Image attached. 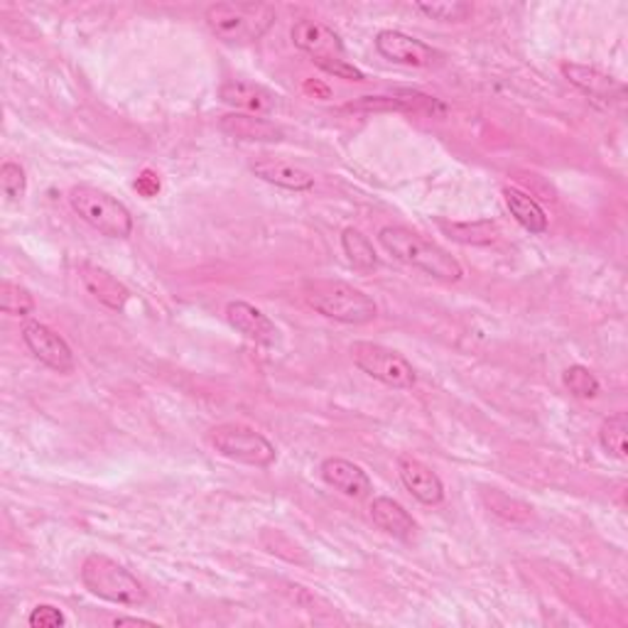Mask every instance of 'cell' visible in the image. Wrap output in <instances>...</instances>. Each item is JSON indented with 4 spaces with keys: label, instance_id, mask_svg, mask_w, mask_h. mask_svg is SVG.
<instances>
[{
    "label": "cell",
    "instance_id": "1",
    "mask_svg": "<svg viewBox=\"0 0 628 628\" xmlns=\"http://www.w3.org/2000/svg\"><path fill=\"white\" fill-rule=\"evenodd\" d=\"M378 243L386 249L392 258L410 265V268L422 270L432 278L445 282H459L464 278V268L449 251L442 249L435 241L425 239L406 226H383L378 231Z\"/></svg>",
    "mask_w": 628,
    "mask_h": 628
},
{
    "label": "cell",
    "instance_id": "2",
    "mask_svg": "<svg viewBox=\"0 0 628 628\" xmlns=\"http://www.w3.org/2000/svg\"><path fill=\"white\" fill-rule=\"evenodd\" d=\"M275 8L265 3H214L204 10V23L229 45L258 43L275 25Z\"/></svg>",
    "mask_w": 628,
    "mask_h": 628
},
{
    "label": "cell",
    "instance_id": "3",
    "mask_svg": "<svg viewBox=\"0 0 628 628\" xmlns=\"http://www.w3.org/2000/svg\"><path fill=\"white\" fill-rule=\"evenodd\" d=\"M310 307L322 317L341 324H369L378 317V304L353 285L339 280H314L307 285Z\"/></svg>",
    "mask_w": 628,
    "mask_h": 628
},
{
    "label": "cell",
    "instance_id": "4",
    "mask_svg": "<svg viewBox=\"0 0 628 628\" xmlns=\"http://www.w3.org/2000/svg\"><path fill=\"white\" fill-rule=\"evenodd\" d=\"M78 575H82V582L88 592L104 599L108 604L143 606L147 599L141 579H137L131 569H125L106 555H88L82 563Z\"/></svg>",
    "mask_w": 628,
    "mask_h": 628
},
{
    "label": "cell",
    "instance_id": "5",
    "mask_svg": "<svg viewBox=\"0 0 628 628\" xmlns=\"http://www.w3.org/2000/svg\"><path fill=\"white\" fill-rule=\"evenodd\" d=\"M290 35L294 47L310 55L312 62L327 74L347 78V82H363V72L349 62L347 47L329 25L319 23V20H298Z\"/></svg>",
    "mask_w": 628,
    "mask_h": 628
},
{
    "label": "cell",
    "instance_id": "6",
    "mask_svg": "<svg viewBox=\"0 0 628 628\" xmlns=\"http://www.w3.org/2000/svg\"><path fill=\"white\" fill-rule=\"evenodd\" d=\"M69 206L78 219L86 221L108 239H128L133 233V214L123 202L92 184H76L69 190Z\"/></svg>",
    "mask_w": 628,
    "mask_h": 628
},
{
    "label": "cell",
    "instance_id": "7",
    "mask_svg": "<svg viewBox=\"0 0 628 628\" xmlns=\"http://www.w3.org/2000/svg\"><path fill=\"white\" fill-rule=\"evenodd\" d=\"M209 442L221 457L239 461V464L245 467L268 469L275 464V459H278V451H275V445L268 437L253 427L235 425V422L216 425L209 432Z\"/></svg>",
    "mask_w": 628,
    "mask_h": 628
},
{
    "label": "cell",
    "instance_id": "8",
    "mask_svg": "<svg viewBox=\"0 0 628 628\" xmlns=\"http://www.w3.org/2000/svg\"><path fill=\"white\" fill-rule=\"evenodd\" d=\"M351 359L361 373H366V376L383 383V386L396 390L415 388L418 373L412 369V363L398 351L373 341H353Z\"/></svg>",
    "mask_w": 628,
    "mask_h": 628
},
{
    "label": "cell",
    "instance_id": "9",
    "mask_svg": "<svg viewBox=\"0 0 628 628\" xmlns=\"http://www.w3.org/2000/svg\"><path fill=\"white\" fill-rule=\"evenodd\" d=\"M23 341L29 349V353L39 361L45 363L47 369H52L57 373H72L76 361H74V351L69 343L59 337L55 329H49L43 322H27L23 327Z\"/></svg>",
    "mask_w": 628,
    "mask_h": 628
},
{
    "label": "cell",
    "instance_id": "10",
    "mask_svg": "<svg viewBox=\"0 0 628 628\" xmlns=\"http://www.w3.org/2000/svg\"><path fill=\"white\" fill-rule=\"evenodd\" d=\"M373 45H376V52L383 59H388V62L400 67L427 69L439 59L437 49H432L418 37L400 33V29H381L376 39H373Z\"/></svg>",
    "mask_w": 628,
    "mask_h": 628
},
{
    "label": "cell",
    "instance_id": "11",
    "mask_svg": "<svg viewBox=\"0 0 628 628\" xmlns=\"http://www.w3.org/2000/svg\"><path fill=\"white\" fill-rule=\"evenodd\" d=\"M559 72L567 78L569 84L579 88L587 98L599 104H621L626 96V86L614 78L612 74L602 72V69L589 67V64H577V62H565L559 67Z\"/></svg>",
    "mask_w": 628,
    "mask_h": 628
},
{
    "label": "cell",
    "instance_id": "12",
    "mask_svg": "<svg viewBox=\"0 0 628 628\" xmlns=\"http://www.w3.org/2000/svg\"><path fill=\"white\" fill-rule=\"evenodd\" d=\"M219 98L226 106H233L235 111L253 116H270L278 108V96L270 88L245 82V78H231V82L221 84Z\"/></svg>",
    "mask_w": 628,
    "mask_h": 628
},
{
    "label": "cell",
    "instance_id": "13",
    "mask_svg": "<svg viewBox=\"0 0 628 628\" xmlns=\"http://www.w3.org/2000/svg\"><path fill=\"white\" fill-rule=\"evenodd\" d=\"M398 476L412 498H418L425 506H439L445 500V484L427 464L408 455L398 457Z\"/></svg>",
    "mask_w": 628,
    "mask_h": 628
},
{
    "label": "cell",
    "instance_id": "14",
    "mask_svg": "<svg viewBox=\"0 0 628 628\" xmlns=\"http://www.w3.org/2000/svg\"><path fill=\"white\" fill-rule=\"evenodd\" d=\"M319 474L324 479V484H329L331 488H337L339 494L349 498H357V500L369 498L373 491L371 476L349 459H341V457L324 459L319 467Z\"/></svg>",
    "mask_w": 628,
    "mask_h": 628
},
{
    "label": "cell",
    "instance_id": "15",
    "mask_svg": "<svg viewBox=\"0 0 628 628\" xmlns=\"http://www.w3.org/2000/svg\"><path fill=\"white\" fill-rule=\"evenodd\" d=\"M78 278H82L88 294H94L108 310L123 312L125 304L131 302V292H128L125 285L116 280L106 268H98L94 263H82L78 265Z\"/></svg>",
    "mask_w": 628,
    "mask_h": 628
},
{
    "label": "cell",
    "instance_id": "16",
    "mask_svg": "<svg viewBox=\"0 0 628 628\" xmlns=\"http://www.w3.org/2000/svg\"><path fill=\"white\" fill-rule=\"evenodd\" d=\"M226 322L231 324L235 331H241L245 339L258 343H273L278 339V327L270 322L268 314H263L251 302L233 300L226 304Z\"/></svg>",
    "mask_w": 628,
    "mask_h": 628
},
{
    "label": "cell",
    "instance_id": "17",
    "mask_svg": "<svg viewBox=\"0 0 628 628\" xmlns=\"http://www.w3.org/2000/svg\"><path fill=\"white\" fill-rule=\"evenodd\" d=\"M221 133H226L233 141L243 143H280L285 133L280 125H275L273 121L263 116L253 113H229L219 121Z\"/></svg>",
    "mask_w": 628,
    "mask_h": 628
},
{
    "label": "cell",
    "instance_id": "18",
    "mask_svg": "<svg viewBox=\"0 0 628 628\" xmlns=\"http://www.w3.org/2000/svg\"><path fill=\"white\" fill-rule=\"evenodd\" d=\"M371 520L376 523L383 533L396 538V540H412L418 533V523L412 518L406 506H400L398 500H392L388 496L373 498L371 504Z\"/></svg>",
    "mask_w": 628,
    "mask_h": 628
},
{
    "label": "cell",
    "instance_id": "19",
    "mask_svg": "<svg viewBox=\"0 0 628 628\" xmlns=\"http://www.w3.org/2000/svg\"><path fill=\"white\" fill-rule=\"evenodd\" d=\"M251 172L258 177V180L280 186V190L288 192L314 190V177L307 170H302V167L285 160H255L251 165Z\"/></svg>",
    "mask_w": 628,
    "mask_h": 628
},
{
    "label": "cell",
    "instance_id": "20",
    "mask_svg": "<svg viewBox=\"0 0 628 628\" xmlns=\"http://www.w3.org/2000/svg\"><path fill=\"white\" fill-rule=\"evenodd\" d=\"M357 111H415V113H435L442 106L432 96L418 92H402L392 96H363L361 101L349 104Z\"/></svg>",
    "mask_w": 628,
    "mask_h": 628
},
{
    "label": "cell",
    "instance_id": "21",
    "mask_svg": "<svg viewBox=\"0 0 628 628\" xmlns=\"http://www.w3.org/2000/svg\"><path fill=\"white\" fill-rule=\"evenodd\" d=\"M504 202L508 206L510 216H514V219L523 226L526 231L530 233L547 231V216L543 212V206H540L533 196L526 194L523 190H518V186H506Z\"/></svg>",
    "mask_w": 628,
    "mask_h": 628
},
{
    "label": "cell",
    "instance_id": "22",
    "mask_svg": "<svg viewBox=\"0 0 628 628\" xmlns=\"http://www.w3.org/2000/svg\"><path fill=\"white\" fill-rule=\"evenodd\" d=\"M341 249H343V255L349 258L353 270H359V273L378 270L381 261L376 255V249H373L369 235H363L359 229H353V226L341 231Z\"/></svg>",
    "mask_w": 628,
    "mask_h": 628
},
{
    "label": "cell",
    "instance_id": "23",
    "mask_svg": "<svg viewBox=\"0 0 628 628\" xmlns=\"http://www.w3.org/2000/svg\"><path fill=\"white\" fill-rule=\"evenodd\" d=\"M439 229L447 233V239L464 245H491L498 241V226L494 221H474V224L439 221Z\"/></svg>",
    "mask_w": 628,
    "mask_h": 628
},
{
    "label": "cell",
    "instance_id": "24",
    "mask_svg": "<svg viewBox=\"0 0 628 628\" xmlns=\"http://www.w3.org/2000/svg\"><path fill=\"white\" fill-rule=\"evenodd\" d=\"M599 445L604 447L606 455H612L616 459L628 457V418L626 412H614L608 415L602 427H599Z\"/></svg>",
    "mask_w": 628,
    "mask_h": 628
},
{
    "label": "cell",
    "instance_id": "25",
    "mask_svg": "<svg viewBox=\"0 0 628 628\" xmlns=\"http://www.w3.org/2000/svg\"><path fill=\"white\" fill-rule=\"evenodd\" d=\"M0 310L13 314V317H27V314L35 312V298L23 285L3 280V285H0Z\"/></svg>",
    "mask_w": 628,
    "mask_h": 628
},
{
    "label": "cell",
    "instance_id": "26",
    "mask_svg": "<svg viewBox=\"0 0 628 628\" xmlns=\"http://www.w3.org/2000/svg\"><path fill=\"white\" fill-rule=\"evenodd\" d=\"M563 383H565V388L579 400H592L599 396V390H602L594 373L587 366H579V363H575V366H569L563 373Z\"/></svg>",
    "mask_w": 628,
    "mask_h": 628
},
{
    "label": "cell",
    "instance_id": "27",
    "mask_svg": "<svg viewBox=\"0 0 628 628\" xmlns=\"http://www.w3.org/2000/svg\"><path fill=\"white\" fill-rule=\"evenodd\" d=\"M415 10L432 20H442V23H461V20L474 15V5L459 3V0H455V3H418Z\"/></svg>",
    "mask_w": 628,
    "mask_h": 628
},
{
    "label": "cell",
    "instance_id": "28",
    "mask_svg": "<svg viewBox=\"0 0 628 628\" xmlns=\"http://www.w3.org/2000/svg\"><path fill=\"white\" fill-rule=\"evenodd\" d=\"M0 190L10 202L23 200L27 192V177L23 167L17 162H3V167H0Z\"/></svg>",
    "mask_w": 628,
    "mask_h": 628
},
{
    "label": "cell",
    "instance_id": "29",
    "mask_svg": "<svg viewBox=\"0 0 628 628\" xmlns=\"http://www.w3.org/2000/svg\"><path fill=\"white\" fill-rule=\"evenodd\" d=\"M27 624L33 628H62L67 624L64 614L52 604H39L27 616Z\"/></svg>",
    "mask_w": 628,
    "mask_h": 628
},
{
    "label": "cell",
    "instance_id": "30",
    "mask_svg": "<svg viewBox=\"0 0 628 628\" xmlns=\"http://www.w3.org/2000/svg\"><path fill=\"white\" fill-rule=\"evenodd\" d=\"M135 190L143 192L145 196H153L157 190H160V182H157V177L153 172H145L141 180L135 182Z\"/></svg>",
    "mask_w": 628,
    "mask_h": 628
},
{
    "label": "cell",
    "instance_id": "31",
    "mask_svg": "<svg viewBox=\"0 0 628 628\" xmlns=\"http://www.w3.org/2000/svg\"><path fill=\"white\" fill-rule=\"evenodd\" d=\"M125 624H131V626H153V621H147V618H137V616H118L113 626H125Z\"/></svg>",
    "mask_w": 628,
    "mask_h": 628
}]
</instances>
